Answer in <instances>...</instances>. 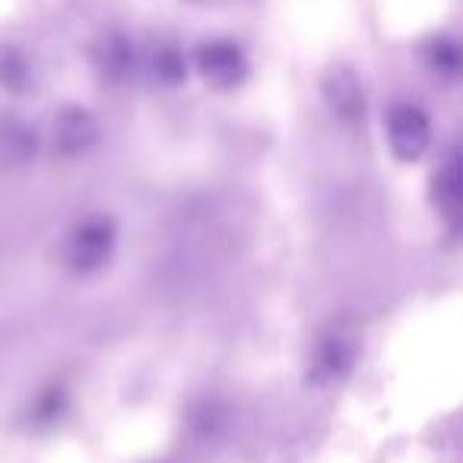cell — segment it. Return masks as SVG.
<instances>
[{
  "instance_id": "30bf717a",
  "label": "cell",
  "mask_w": 463,
  "mask_h": 463,
  "mask_svg": "<svg viewBox=\"0 0 463 463\" xmlns=\"http://www.w3.org/2000/svg\"><path fill=\"white\" fill-rule=\"evenodd\" d=\"M422 61L435 77L457 80L463 71V48L454 35H431L422 45Z\"/></svg>"
},
{
  "instance_id": "7a4b0ae2",
  "label": "cell",
  "mask_w": 463,
  "mask_h": 463,
  "mask_svg": "<svg viewBox=\"0 0 463 463\" xmlns=\"http://www.w3.org/2000/svg\"><path fill=\"white\" fill-rule=\"evenodd\" d=\"M191 64H194V71L200 73V80L219 92L239 90V86L248 80V73H251L248 52L235 39L200 42L191 54Z\"/></svg>"
},
{
  "instance_id": "6da1fadb",
  "label": "cell",
  "mask_w": 463,
  "mask_h": 463,
  "mask_svg": "<svg viewBox=\"0 0 463 463\" xmlns=\"http://www.w3.org/2000/svg\"><path fill=\"white\" fill-rule=\"evenodd\" d=\"M118 248V225L111 216L96 213V216L80 219L71 229L64 241V264L71 267L77 277H92L99 273Z\"/></svg>"
},
{
  "instance_id": "8fae6325",
  "label": "cell",
  "mask_w": 463,
  "mask_h": 463,
  "mask_svg": "<svg viewBox=\"0 0 463 463\" xmlns=\"http://www.w3.org/2000/svg\"><path fill=\"white\" fill-rule=\"evenodd\" d=\"M33 61L23 48L0 45V90L10 96H26L33 90Z\"/></svg>"
},
{
  "instance_id": "ba28073f",
  "label": "cell",
  "mask_w": 463,
  "mask_h": 463,
  "mask_svg": "<svg viewBox=\"0 0 463 463\" xmlns=\"http://www.w3.org/2000/svg\"><path fill=\"white\" fill-rule=\"evenodd\" d=\"M435 203L441 210V216L450 225L460 222V210H463V172H460V153L450 149L444 165L435 175Z\"/></svg>"
},
{
  "instance_id": "3957f363",
  "label": "cell",
  "mask_w": 463,
  "mask_h": 463,
  "mask_svg": "<svg viewBox=\"0 0 463 463\" xmlns=\"http://www.w3.org/2000/svg\"><path fill=\"white\" fill-rule=\"evenodd\" d=\"M384 130L400 162H419L431 146V121L416 102H393L384 115Z\"/></svg>"
},
{
  "instance_id": "8992f818",
  "label": "cell",
  "mask_w": 463,
  "mask_h": 463,
  "mask_svg": "<svg viewBox=\"0 0 463 463\" xmlns=\"http://www.w3.org/2000/svg\"><path fill=\"white\" fill-rule=\"evenodd\" d=\"M92 64L99 77L111 86H124L128 80H134V73L140 71V48L134 35H128L124 29L105 33L92 48Z\"/></svg>"
},
{
  "instance_id": "277c9868",
  "label": "cell",
  "mask_w": 463,
  "mask_h": 463,
  "mask_svg": "<svg viewBox=\"0 0 463 463\" xmlns=\"http://www.w3.org/2000/svg\"><path fill=\"white\" fill-rule=\"evenodd\" d=\"M99 137H102L99 118L90 109H83V105H64L54 115L52 146L54 156H61V159H80V156H86L99 143Z\"/></svg>"
},
{
  "instance_id": "9c48e42d",
  "label": "cell",
  "mask_w": 463,
  "mask_h": 463,
  "mask_svg": "<svg viewBox=\"0 0 463 463\" xmlns=\"http://www.w3.org/2000/svg\"><path fill=\"white\" fill-rule=\"evenodd\" d=\"M149 73H153V80L159 86H168V90H175V86H181L187 80V73H191V61H187V54L181 52L175 42H156L153 52H149Z\"/></svg>"
},
{
  "instance_id": "7c38bea8",
  "label": "cell",
  "mask_w": 463,
  "mask_h": 463,
  "mask_svg": "<svg viewBox=\"0 0 463 463\" xmlns=\"http://www.w3.org/2000/svg\"><path fill=\"white\" fill-rule=\"evenodd\" d=\"M0 149L14 162H29L39 149V134L26 121H4L0 124Z\"/></svg>"
},
{
  "instance_id": "5b68a950",
  "label": "cell",
  "mask_w": 463,
  "mask_h": 463,
  "mask_svg": "<svg viewBox=\"0 0 463 463\" xmlns=\"http://www.w3.org/2000/svg\"><path fill=\"white\" fill-rule=\"evenodd\" d=\"M321 92L324 102H327L330 115L343 124H362L368 111V99H365V83L359 80V73L346 64H336L324 73L321 80Z\"/></svg>"
},
{
  "instance_id": "5bb4252c",
  "label": "cell",
  "mask_w": 463,
  "mask_h": 463,
  "mask_svg": "<svg viewBox=\"0 0 463 463\" xmlns=\"http://www.w3.org/2000/svg\"><path fill=\"white\" fill-rule=\"evenodd\" d=\"M187 422H191V431L197 438H213L219 429V422H222V412H219L216 403L203 400V403H197L191 410V419H187Z\"/></svg>"
},
{
  "instance_id": "52a82bcc",
  "label": "cell",
  "mask_w": 463,
  "mask_h": 463,
  "mask_svg": "<svg viewBox=\"0 0 463 463\" xmlns=\"http://www.w3.org/2000/svg\"><path fill=\"white\" fill-rule=\"evenodd\" d=\"M353 359H355L353 343H349L343 334H327L315 346V355H311L308 384L327 387V384H334V381L346 378L349 368H353Z\"/></svg>"
},
{
  "instance_id": "4fadbf2b",
  "label": "cell",
  "mask_w": 463,
  "mask_h": 463,
  "mask_svg": "<svg viewBox=\"0 0 463 463\" xmlns=\"http://www.w3.org/2000/svg\"><path fill=\"white\" fill-rule=\"evenodd\" d=\"M64 412H67V391L61 384H52L33 400V406H29V422H33L35 429H48V425L58 422Z\"/></svg>"
}]
</instances>
